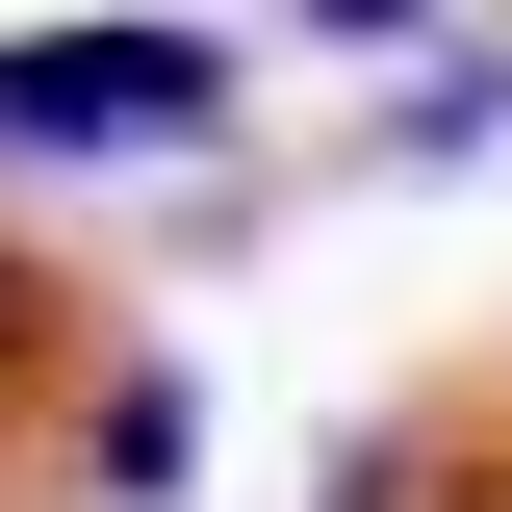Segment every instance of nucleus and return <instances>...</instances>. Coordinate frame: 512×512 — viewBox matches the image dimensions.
<instances>
[{
  "mask_svg": "<svg viewBox=\"0 0 512 512\" xmlns=\"http://www.w3.org/2000/svg\"><path fill=\"white\" fill-rule=\"evenodd\" d=\"M0 154H26V180L231 154V52H205V26H26V52H0Z\"/></svg>",
  "mask_w": 512,
  "mask_h": 512,
  "instance_id": "1",
  "label": "nucleus"
},
{
  "mask_svg": "<svg viewBox=\"0 0 512 512\" xmlns=\"http://www.w3.org/2000/svg\"><path fill=\"white\" fill-rule=\"evenodd\" d=\"M180 436H205L180 384H103V436H77V461H103V487H128V512H154V487H180Z\"/></svg>",
  "mask_w": 512,
  "mask_h": 512,
  "instance_id": "2",
  "label": "nucleus"
},
{
  "mask_svg": "<svg viewBox=\"0 0 512 512\" xmlns=\"http://www.w3.org/2000/svg\"><path fill=\"white\" fill-rule=\"evenodd\" d=\"M512 128V52H410V154H487Z\"/></svg>",
  "mask_w": 512,
  "mask_h": 512,
  "instance_id": "3",
  "label": "nucleus"
},
{
  "mask_svg": "<svg viewBox=\"0 0 512 512\" xmlns=\"http://www.w3.org/2000/svg\"><path fill=\"white\" fill-rule=\"evenodd\" d=\"M308 26H333V52H410V26H436V0H308Z\"/></svg>",
  "mask_w": 512,
  "mask_h": 512,
  "instance_id": "4",
  "label": "nucleus"
},
{
  "mask_svg": "<svg viewBox=\"0 0 512 512\" xmlns=\"http://www.w3.org/2000/svg\"><path fill=\"white\" fill-rule=\"evenodd\" d=\"M26 359H52V308H26V256H0V384H26Z\"/></svg>",
  "mask_w": 512,
  "mask_h": 512,
  "instance_id": "5",
  "label": "nucleus"
}]
</instances>
